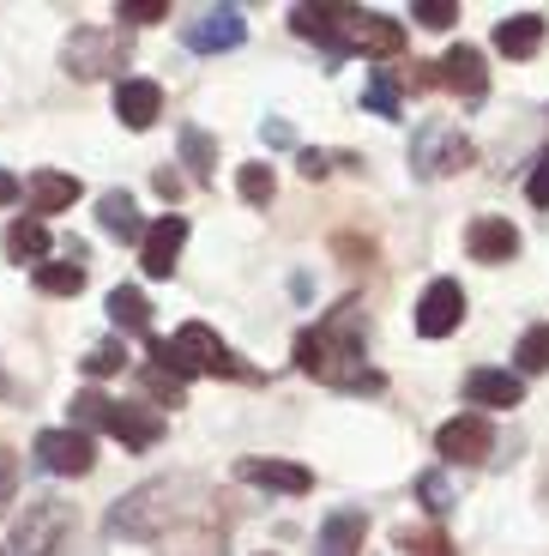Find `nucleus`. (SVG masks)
<instances>
[{
  "label": "nucleus",
  "mask_w": 549,
  "mask_h": 556,
  "mask_svg": "<svg viewBox=\"0 0 549 556\" xmlns=\"http://www.w3.org/2000/svg\"><path fill=\"white\" fill-rule=\"evenodd\" d=\"M411 18H417V25H429V30H447L459 18V7H454V0H417Z\"/></svg>",
  "instance_id": "35"
},
{
  "label": "nucleus",
  "mask_w": 549,
  "mask_h": 556,
  "mask_svg": "<svg viewBox=\"0 0 549 556\" xmlns=\"http://www.w3.org/2000/svg\"><path fill=\"white\" fill-rule=\"evenodd\" d=\"M122 369H127L122 339H103V345H91V357H85V376H122Z\"/></svg>",
  "instance_id": "32"
},
{
  "label": "nucleus",
  "mask_w": 549,
  "mask_h": 556,
  "mask_svg": "<svg viewBox=\"0 0 549 556\" xmlns=\"http://www.w3.org/2000/svg\"><path fill=\"white\" fill-rule=\"evenodd\" d=\"M296 369L332 393H381L386 388V376L369 369V357H362V303L357 296H344L339 308H327L315 327L296 333Z\"/></svg>",
  "instance_id": "1"
},
{
  "label": "nucleus",
  "mask_w": 549,
  "mask_h": 556,
  "mask_svg": "<svg viewBox=\"0 0 549 556\" xmlns=\"http://www.w3.org/2000/svg\"><path fill=\"white\" fill-rule=\"evenodd\" d=\"M362 539H369V515L362 508H339V515L320 520L315 551L320 556H362Z\"/></svg>",
  "instance_id": "19"
},
{
  "label": "nucleus",
  "mask_w": 549,
  "mask_h": 556,
  "mask_svg": "<svg viewBox=\"0 0 549 556\" xmlns=\"http://www.w3.org/2000/svg\"><path fill=\"white\" fill-rule=\"evenodd\" d=\"M73 430H85V435L103 430V435H115L122 447L145 454V447L164 442V417L145 412V405H122V400H110V393L85 388V393H73Z\"/></svg>",
  "instance_id": "4"
},
{
  "label": "nucleus",
  "mask_w": 549,
  "mask_h": 556,
  "mask_svg": "<svg viewBox=\"0 0 549 556\" xmlns=\"http://www.w3.org/2000/svg\"><path fill=\"white\" fill-rule=\"evenodd\" d=\"M13 200H25V181L13 169H0V206H13Z\"/></svg>",
  "instance_id": "41"
},
{
  "label": "nucleus",
  "mask_w": 549,
  "mask_h": 556,
  "mask_svg": "<svg viewBox=\"0 0 549 556\" xmlns=\"http://www.w3.org/2000/svg\"><path fill=\"white\" fill-rule=\"evenodd\" d=\"M85 188H79V176H61V169H37V176L25 181V200H30V212H67L73 200H79Z\"/></svg>",
  "instance_id": "21"
},
{
  "label": "nucleus",
  "mask_w": 549,
  "mask_h": 556,
  "mask_svg": "<svg viewBox=\"0 0 549 556\" xmlns=\"http://www.w3.org/2000/svg\"><path fill=\"white\" fill-rule=\"evenodd\" d=\"M181 249H188V218H181V212H164L157 224H145V237H139V266H145V278H169L181 261Z\"/></svg>",
  "instance_id": "12"
},
{
  "label": "nucleus",
  "mask_w": 549,
  "mask_h": 556,
  "mask_svg": "<svg viewBox=\"0 0 549 556\" xmlns=\"http://www.w3.org/2000/svg\"><path fill=\"white\" fill-rule=\"evenodd\" d=\"M157 351H164L169 369H181V376H224V381H260L254 369H247L242 357H235L230 345H224L218 333H212L206 320H188V327H176V339H157Z\"/></svg>",
  "instance_id": "5"
},
{
  "label": "nucleus",
  "mask_w": 549,
  "mask_h": 556,
  "mask_svg": "<svg viewBox=\"0 0 549 556\" xmlns=\"http://www.w3.org/2000/svg\"><path fill=\"white\" fill-rule=\"evenodd\" d=\"M115 18L122 25H157V18H169V0H122Z\"/></svg>",
  "instance_id": "34"
},
{
  "label": "nucleus",
  "mask_w": 549,
  "mask_h": 556,
  "mask_svg": "<svg viewBox=\"0 0 549 556\" xmlns=\"http://www.w3.org/2000/svg\"><path fill=\"white\" fill-rule=\"evenodd\" d=\"M417 496H423L429 515H447L454 508V490H447V472H423L417 478Z\"/></svg>",
  "instance_id": "33"
},
{
  "label": "nucleus",
  "mask_w": 549,
  "mask_h": 556,
  "mask_svg": "<svg viewBox=\"0 0 549 556\" xmlns=\"http://www.w3.org/2000/svg\"><path fill=\"white\" fill-rule=\"evenodd\" d=\"M513 357H520V381L525 376H544V369H549V327H525L520 345H513Z\"/></svg>",
  "instance_id": "29"
},
{
  "label": "nucleus",
  "mask_w": 549,
  "mask_h": 556,
  "mask_svg": "<svg viewBox=\"0 0 549 556\" xmlns=\"http://www.w3.org/2000/svg\"><path fill=\"white\" fill-rule=\"evenodd\" d=\"M67 532H73V502L30 496L25 515L13 520V556H55Z\"/></svg>",
  "instance_id": "7"
},
{
  "label": "nucleus",
  "mask_w": 549,
  "mask_h": 556,
  "mask_svg": "<svg viewBox=\"0 0 549 556\" xmlns=\"http://www.w3.org/2000/svg\"><path fill=\"white\" fill-rule=\"evenodd\" d=\"M459 320H465V291H459V278H435V285L417 296V333L447 339V333H459Z\"/></svg>",
  "instance_id": "13"
},
{
  "label": "nucleus",
  "mask_w": 549,
  "mask_h": 556,
  "mask_svg": "<svg viewBox=\"0 0 549 556\" xmlns=\"http://www.w3.org/2000/svg\"><path fill=\"white\" fill-rule=\"evenodd\" d=\"M260 134H266V146H290V122H266Z\"/></svg>",
  "instance_id": "42"
},
{
  "label": "nucleus",
  "mask_w": 549,
  "mask_h": 556,
  "mask_svg": "<svg viewBox=\"0 0 549 556\" xmlns=\"http://www.w3.org/2000/svg\"><path fill=\"white\" fill-rule=\"evenodd\" d=\"M188 490H193V478H152V484H139L133 496H122L110 508V532L115 539H133V544L164 539V532L181 520L176 496H188Z\"/></svg>",
  "instance_id": "3"
},
{
  "label": "nucleus",
  "mask_w": 549,
  "mask_h": 556,
  "mask_svg": "<svg viewBox=\"0 0 549 556\" xmlns=\"http://www.w3.org/2000/svg\"><path fill=\"white\" fill-rule=\"evenodd\" d=\"M152 188H157V194L169 200V206H176V200H181V176H176V169H157V176H152Z\"/></svg>",
  "instance_id": "40"
},
{
  "label": "nucleus",
  "mask_w": 549,
  "mask_h": 556,
  "mask_svg": "<svg viewBox=\"0 0 549 556\" xmlns=\"http://www.w3.org/2000/svg\"><path fill=\"white\" fill-rule=\"evenodd\" d=\"M525 194H532V206H537V212H549V152H537L532 181H525Z\"/></svg>",
  "instance_id": "36"
},
{
  "label": "nucleus",
  "mask_w": 549,
  "mask_h": 556,
  "mask_svg": "<svg viewBox=\"0 0 549 556\" xmlns=\"http://www.w3.org/2000/svg\"><path fill=\"white\" fill-rule=\"evenodd\" d=\"M13 478H18V459H13V454H0V508L13 502Z\"/></svg>",
  "instance_id": "39"
},
{
  "label": "nucleus",
  "mask_w": 549,
  "mask_h": 556,
  "mask_svg": "<svg viewBox=\"0 0 549 556\" xmlns=\"http://www.w3.org/2000/svg\"><path fill=\"white\" fill-rule=\"evenodd\" d=\"M362 110L369 115H398V85H393V73H369V85H362Z\"/></svg>",
  "instance_id": "31"
},
{
  "label": "nucleus",
  "mask_w": 549,
  "mask_h": 556,
  "mask_svg": "<svg viewBox=\"0 0 549 556\" xmlns=\"http://www.w3.org/2000/svg\"><path fill=\"white\" fill-rule=\"evenodd\" d=\"M37 291H42V296H79V291H85V254L42 261V266H37Z\"/></svg>",
  "instance_id": "26"
},
{
  "label": "nucleus",
  "mask_w": 549,
  "mask_h": 556,
  "mask_svg": "<svg viewBox=\"0 0 549 556\" xmlns=\"http://www.w3.org/2000/svg\"><path fill=\"white\" fill-rule=\"evenodd\" d=\"M145 345H152V363L139 369V381H145V393H152L157 405H188V376L164 363V351H157V339H145Z\"/></svg>",
  "instance_id": "24"
},
{
  "label": "nucleus",
  "mask_w": 549,
  "mask_h": 556,
  "mask_svg": "<svg viewBox=\"0 0 549 556\" xmlns=\"http://www.w3.org/2000/svg\"><path fill=\"white\" fill-rule=\"evenodd\" d=\"M465 400L483 405V412H513V405H525V381L508 376V369H471Z\"/></svg>",
  "instance_id": "18"
},
{
  "label": "nucleus",
  "mask_w": 549,
  "mask_h": 556,
  "mask_svg": "<svg viewBox=\"0 0 549 556\" xmlns=\"http://www.w3.org/2000/svg\"><path fill=\"white\" fill-rule=\"evenodd\" d=\"M181 164L193 169V181H212L218 176V139L206 127H181Z\"/></svg>",
  "instance_id": "27"
},
{
  "label": "nucleus",
  "mask_w": 549,
  "mask_h": 556,
  "mask_svg": "<svg viewBox=\"0 0 549 556\" xmlns=\"http://www.w3.org/2000/svg\"><path fill=\"white\" fill-rule=\"evenodd\" d=\"M290 30L320 42L332 61H344V55H374V61L405 55V25L386 18V13H369V7H296V13H290Z\"/></svg>",
  "instance_id": "2"
},
{
  "label": "nucleus",
  "mask_w": 549,
  "mask_h": 556,
  "mask_svg": "<svg viewBox=\"0 0 549 556\" xmlns=\"http://www.w3.org/2000/svg\"><path fill=\"white\" fill-rule=\"evenodd\" d=\"M544 13H513V18H501V25H495V49H501V55L508 61H532L537 49H544Z\"/></svg>",
  "instance_id": "20"
},
{
  "label": "nucleus",
  "mask_w": 549,
  "mask_h": 556,
  "mask_svg": "<svg viewBox=\"0 0 549 556\" xmlns=\"http://www.w3.org/2000/svg\"><path fill=\"white\" fill-rule=\"evenodd\" d=\"M235 478H242V484H260V490H284V496H308V490H315V472H308V466H296V459H260V454L235 459Z\"/></svg>",
  "instance_id": "14"
},
{
  "label": "nucleus",
  "mask_w": 549,
  "mask_h": 556,
  "mask_svg": "<svg viewBox=\"0 0 549 556\" xmlns=\"http://www.w3.org/2000/svg\"><path fill=\"white\" fill-rule=\"evenodd\" d=\"M435 454L447 459V466H483V459L495 454V424L483 412H465V417H454V424H441Z\"/></svg>",
  "instance_id": "8"
},
{
  "label": "nucleus",
  "mask_w": 549,
  "mask_h": 556,
  "mask_svg": "<svg viewBox=\"0 0 549 556\" xmlns=\"http://www.w3.org/2000/svg\"><path fill=\"white\" fill-rule=\"evenodd\" d=\"M73 79H103L110 67H122V49H115V30H97V25H79L61 49Z\"/></svg>",
  "instance_id": "11"
},
{
  "label": "nucleus",
  "mask_w": 549,
  "mask_h": 556,
  "mask_svg": "<svg viewBox=\"0 0 549 556\" xmlns=\"http://www.w3.org/2000/svg\"><path fill=\"white\" fill-rule=\"evenodd\" d=\"M110 320L122 327V333L152 339V303H145V291H133V285H115V291H110Z\"/></svg>",
  "instance_id": "25"
},
{
  "label": "nucleus",
  "mask_w": 549,
  "mask_h": 556,
  "mask_svg": "<svg viewBox=\"0 0 549 556\" xmlns=\"http://www.w3.org/2000/svg\"><path fill=\"white\" fill-rule=\"evenodd\" d=\"M465 249H471V261H483V266H508L513 254H520V230H513L508 218H471Z\"/></svg>",
  "instance_id": "17"
},
{
  "label": "nucleus",
  "mask_w": 549,
  "mask_h": 556,
  "mask_svg": "<svg viewBox=\"0 0 549 556\" xmlns=\"http://www.w3.org/2000/svg\"><path fill=\"white\" fill-rule=\"evenodd\" d=\"M477 164V146L471 134H459L454 122H423L411 134V176L441 181V176H459V169Z\"/></svg>",
  "instance_id": "6"
},
{
  "label": "nucleus",
  "mask_w": 549,
  "mask_h": 556,
  "mask_svg": "<svg viewBox=\"0 0 549 556\" xmlns=\"http://www.w3.org/2000/svg\"><path fill=\"white\" fill-rule=\"evenodd\" d=\"M393 544H398L405 556H459V551H454V539H447L441 527H398V532H393Z\"/></svg>",
  "instance_id": "28"
},
{
  "label": "nucleus",
  "mask_w": 549,
  "mask_h": 556,
  "mask_svg": "<svg viewBox=\"0 0 549 556\" xmlns=\"http://www.w3.org/2000/svg\"><path fill=\"white\" fill-rule=\"evenodd\" d=\"M181 42H188L193 55H224V49H242V42H247L242 7H206L200 18H188Z\"/></svg>",
  "instance_id": "10"
},
{
  "label": "nucleus",
  "mask_w": 549,
  "mask_h": 556,
  "mask_svg": "<svg viewBox=\"0 0 549 556\" xmlns=\"http://www.w3.org/2000/svg\"><path fill=\"white\" fill-rule=\"evenodd\" d=\"M115 115H122V127L145 134V127L164 115V85L157 79H122L115 85Z\"/></svg>",
  "instance_id": "16"
},
{
  "label": "nucleus",
  "mask_w": 549,
  "mask_h": 556,
  "mask_svg": "<svg viewBox=\"0 0 549 556\" xmlns=\"http://www.w3.org/2000/svg\"><path fill=\"white\" fill-rule=\"evenodd\" d=\"M235 194L247 200V206H272L278 194V176L266 164H242V176H235Z\"/></svg>",
  "instance_id": "30"
},
{
  "label": "nucleus",
  "mask_w": 549,
  "mask_h": 556,
  "mask_svg": "<svg viewBox=\"0 0 549 556\" xmlns=\"http://www.w3.org/2000/svg\"><path fill=\"white\" fill-rule=\"evenodd\" d=\"M393 85H411V91H429V85H441V79H435V67H429V61H411V67L398 73Z\"/></svg>",
  "instance_id": "37"
},
{
  "label": "nucleus",
  "mask_w": 549,
  "mask_h": 556,
  "mask_svg": "<svg viewBox=\"0 0 549 556\" xmlns=\"http://www.w3.org/2000/svg\"><path fill=\"white\" fill-rule=\"evenodd\" d=\"M435 79L447 85V91H459L465 103H483V98H489V67H483V55L471 49V42L447 49V61L435 67Z\"/></svg>",
  "instance_id": "15"
},
{
  "label": "nucleus",
  "mask_w": 549,
  "mask_h": 556,
  "mask_svg": "<svg viewBox=\"0 0 549 556\" xmlns=\"http://www.w3.org/2000/svg\"><path fill=\"white\" fill-rule=\"evenodd\" d=\"M296 169H303L308 181H320V176L332 169V157H327V152H303V157H296Z\"/></svg>",
  "instance_id": "38"
},
{
  "label": "nucleus",
  "mask_w": 549,
  "mask_h": 556,
  "mask_svg": "<svg viewBox=\"0 0 549 556\" xmlns=\"http://www.w3.org/2000/svg\"><path fill=\"white\" fill-rule=\"evenodd\" d=\"M49 249H55V237H49V224H42V218H13V224H7V261H18V266H25V261H49Z\"/></svg>",
  "instance_id": "23"
},
{
  "label": "nucleus",
  "mask_w": 549,
  "mask_h": 556,
  "mask_svg": "<svg viewBox=\"0 0 549 556\" xmlns=\"http://www.w3.org/2000/svg\"><path fill=\"white\" fill-rule=\"evenodd\" d=\"M30 454H37L42 472H55V478H85L97 466V442L85 430H73V424L67 430H42Z\"/></svg>",
  "instance_id": "9"
},
{
  "label": "nucleus",
  "mask_w": 549,
  "mask_h": 556,
  "mask_svg": "<svg viewBox=\"0 0 549 556\" xmlns=\"http://www.w3.org/2000/svg\"><path fill=\"white\" fill-rule=\"evenodd\" d=\"M97 224H103L115 242H139V237H145V218H139V206H133L127 188H110V194L97 200Z\"/></svg>",
  "instance_id": "22"
}]
</instances>
